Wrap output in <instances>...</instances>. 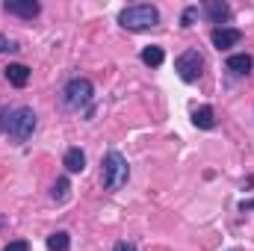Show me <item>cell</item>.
Masks as SVG:
<instances>
[{"instance_id":"7","label":"cell","mask_w":254,"mask_h":251,"mask_svg":"<svg viewBox=\"0 0 254 251\" xmlns=\"http://www.w3.org/2000/svg\"><path fill=\"white\" fill-rule=\"evenodd\" d=\"M3 9L9 15H18V18H36L42 12V3H36V0H6Z\"/></svg>"},{"instance_id":"16","label":"cell","mask_w":254,"mask_h":251,"mask_svg":"<svg viewBox=\"0 0 254 251\" xmlns=\"http://www.w3.org/2000/svg\"><path fill=\"white\" fill-rule=\"evenodd\" d=\"M195 15H198V6H190V9L184 12V18H181V27H192V21H195Z\"/></svg>"},{"instance_id":"6","label":"cell","mask_w":254,"mask_h":251,"mask_svg":"<svg viewBox=\"0 0 254 251\" xmlns=\"http://www.w3.org/2000/svg\"><path fill=\"white\" fill-rule=\"evenodd\" d=\"M210 42H213L216 51H228V48H234V45L243 42V30H237V27H216L213 36H210Z\"/></svg>"},{"instance_id":"22","label":"cell","mask_w":254,"mask_h":251,"mask_svg":"<svg viewBox=\"0 0 254 251\" xmlns=\"http://www.w3.org/2000/svg\"><path fill=\"white\" fill-rule=\"evenodd\" d=\"M0 225H3V219H0Z\"/></svg>"},{"instance_id":"9","label":"cell","mask_w":254,"mask_h":251,"mask_svg":"<svg viewBox=\"0 0 254 251\" xmlns=\"http://www.w3.org/2000/svg\"><path fill=\"white\" fill-rule=\"evenodd\" d=\"M63 166L71 172V175H77V172H83L86 169V154L80 151V148H68L63 157Z\"/></svg>"},{"instance_id":"11","label":"cell","mask_w":254,"mask_h":251,"mask_svg":"<svg viewBox=\"0 0 254 251\" xmlns=\"http://www.w3.org/2000/svg\"><path fill=\"white\" fill-rule=\"evenodd\" d=\"M192 122H195V127H201V130H213V127H216V113H213V107H198V110L192 113Z\"/></svg>"},{"instance_id":"17","label":"cell","mask_w":254,"mask_h":251,"mask_svg":"<svg viewBox=\"0 0 254 251\" xmlns=\"http://www.w3.org/2000/svg\"><path fill=\"white\" fill-rule=\"evenodd\" d=\"M3 251H30V243L27 240H15V243H9Z\"/></svg>"},{"instance_id":"18","label":"cell","mask_w":254,"mask_h":251,"mask_svg":"<svg viewBox=\"0 0 254 251\" xmlns=\"http://www.w3.org/2000/svg\"><path fill=\"white\" fill-rule=\"evenodd\" d=\"M3 51H15V45H12L6 36H0V54H3Z\"/></svg>"},{"instance_id":"8","label":"cell","mask_w":254,"mask_h":251,"mask_svg":"<svg viewBox=\"0 0 254 251\" xmlns=\"http://www.w3.org/2000/svg\"><path fill=\"white\" fill-rule=\"evenodd\" d=\"M6 80H9L15 89H24V86L30 83V68H27V65H21V63L6 65Z\"/></svg>"},{"instance_id":"15","label":"cell","mask_w":254,"mask_h":251,"mask_svg":"<svg viewBox=\"0 0 254 251\" xmlns=\"http://www.w3.org/2000/svg\"><path fill=\"white\" fill-rule=\"evenodd\" d=\"M68 178H60L57 184H54V201H65L68 198Z\"/></svg>"},{"instance_id":"1","label":"cell","mask_w":254,"mask_h":251,"mask_svg":"<svg viewBox=\"0 0 254 251\" xmlns=\"http://www.w3.org/2000/svg\"><path fill=\"white\" fill-rule=\"evenodd\" d=\"M119 24H122L125 30H133V33L151 30V27L160 24V12H157L151 3H136V6H127V9L119 12Z\"/></svg>"},{"instance_id":"14","label":"cell","mask_w":254,"mask_h":251,"mask_svg":"<svg viewBox=\"0 0 254 251\" xmlns=\"http://www.w3.org/2000/svg\"><path fill=\"white\" fill-rule=\"evenodd\" d=\"M68 246H71V237L65 231H57L48 237V251H68Z\"/></svg>"},{"instance_id":"10","label":"cell","mask_w":254,"mask_h":251,"mask_svg":"<svg viewBox=\"0 0 254 251\" xmlns=\"http://www.w3.org/2000/svg\"><path fill=\"white\" fill-rule=\"evenodd\" d=\"M204 12H207V18H210L213 24H222V21H228V15H231L228 3H222V0H210V3L204 6Z\"/></svg>"},{"instance_id":"12","label":"cell","mask_w":254,"mask_h":251,"mask_svg":"<svg viewBox=\"0 0 254 251\" xmlns=\"http://www.w3.org/2000/svg\"><path fill=\"white\" fill-rule=\"evenodd\" d=\"M254 68V60L249 54H234V57H228V71H234V74H249Z\"/></svg>"},{"instance_id":"5","label":"cell","mask_w":254,"mask_h":251,"mask_svg":"<svg viewBox=\"0 0 254 251\" xmlns=\"http://www.w3.org/2000/svg\"><path fill=\"white\" fill-rule=\"evenodd\" d=\"M175 71H178V77H181L184 83H195V80L201 77V71H204L201 54H198V51H184V54L175 60Z\"/></svg>"},{"instance_id":"2","label":"cell","mask_w":254,"mask_h":251,"mask_svg":"<svg viewBox=\"0 0 254 251\" xmlns=\"http://www.w3.org/2000/svg\"><path fill=\"white\" fill-rule=\"evenodd\" d=\"M127 178H130V166H127V160L119 154V151H107L104 154V163H101V184L104 189H122L127 184Z\"/></svg>"},{"instance_id":"3","label":"cell","mask_w":254,"mask_h":251,"mask_svg":"<svg viewBox=\"0 0 254 251\" xmlns=\"http://www.w3.org/2000/svg\"><path fill=\"white\" fill-rule=\"evenodd\" d=\"M33 130H36V113L30 107H18V110L9 113V119H6V136L15 145H24L33 136Z\"/></svg>"},{"instance_id":"19","label":"cell","mask_w":254,"mask_h":251,"mask_svg":"<svg viewBox=\"0 0 254 251\" xmlns=\"http://www.w3.org/2000/svg\"><path fill=\"white\" fill-rule=\"evenodd\" d=\"M113 251H136V246H133V243H116Z\"/></svg>"},{"instance_id":"4","label":"cell","mask_w":254,"mask_h":251,"mask_svg":"<svg viewBox=\"0 0 254 251\" xmlns=\"http://www.w3.org/2000/svg\"><path fill=\"white\" fill-rule=\"evenodd\" d=\"M92 98H95V86H92V80H86V77H74V80H68L63 89V104L68 110H86L89 104H92Z\"/></svg>"},{"instance_id":"20","label":"cell","mask_w":254,"mask_h":251,"mask_svg":"<svg viewBox=\"0 0 254 251\" xmlns=\"http://www.w3.org/2000/svg\"><path fill=\"white\" fill-rule=\"evenodd\" d=\"M6 119H9V110L0 107V130H6Z\"/></svg>"},{"instance_id":"21","label":"cell","mask_w":254,"mask_h":251,"mask_svg":"<svg viewBox=\"0 0 254 251\" xmlns=\"http://www.w3.org/2000/svg\"><path fill=\"white\" fill-rule=\"evenodd\" d=\"M243 207H254V201H249V204H246V201H243Z\"/></svg>"},{"instance_id":"13","label":"cell","mask_w":254,"mask_h":251,"mask_svg":"<svg viewBox=\"0 0 254 251\" xmlns=\"http://www.w3.org/2000/svg\"><path fill=\"white\" fill-rule=\"evenodd\" d=\"M163 60H166V54H163V48H160V45H148V48L142 51V63L151 65V68L163 65Z\"/></svg>"}]
</instances>
